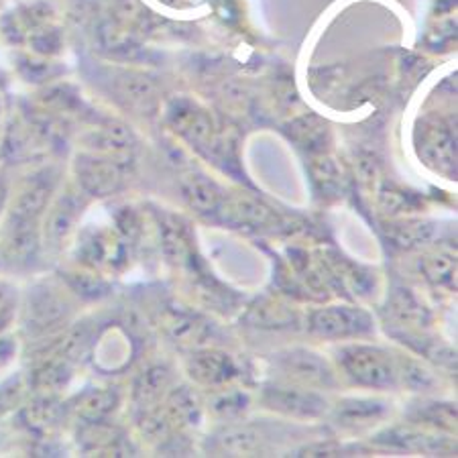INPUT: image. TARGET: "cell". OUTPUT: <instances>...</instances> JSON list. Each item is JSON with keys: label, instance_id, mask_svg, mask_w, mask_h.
<instances>
[{"label": "cell", "instance_id": "8fae6325", "mask_svg": "<svg viewBox=\"0 0 458 458\" xmlns=\"http://www.w3.org/2000/svg\"><path fill=\"white\" fill-rule=\"evenodd\" d=\"M453 271V261L448 257H434L430 259V267H428V276L436 279L448 277V273Z\"/></svg>", "mask_w": 458, "mask_h": 458}, {"label": "cell", "instance_id": "5b68a950", "mask_svg": "<svg viewBox=\"0 0 458 458\" xmlns=\"http://www.w3.org/2000/svg\"><path fill=\"white\" fill-rule=\"evenodd\" d=\"M183 196L188 198V202L200 212L216 210L220 204V190L214 186L212 182L204 180V177H190L183 183Z\"/></svg>", "mask_w": 458, "mask_h": 458}, {"label": "cell", "instance_id": "30bf717a", "mask_svg": "<svg viewBox=\"0 0 458 458\" xmlns=\"http://www.w3.org/2000/svg\"><path fill=\"white\" fill-rule=\"evenodd\" d=\"M225 445L234 450H250L255 445V434H250L249 430L231 432L228 436H225Z\"/></svg>", "mask_w": 458, "mask_h": 458}, {"label": "cell", "instance_id": "ba28073f", "mask_svg": "<svg viewBox=\"0 0 458 458\" xmlns=\"http://www.w3.org/2000/svg\"><path fill=\"white\" fill-rule=\"evenodd\" d=\"M231 214L234 220H239V223H247V225H261L269 216V212L265 206L250 200H236L233 204Z\"/></svg>", "mask_w": 458, "mask_h": 458}, {"label": "cell", "instance_id": "8992f818", "mask_svg": "<svg viewBox=\"0 0 458 458\" xmlns=\"http://www.w3.org/2000/svg\"><path fill=\"white\" fill-rule=\"evenodd\" d=\"M231 371V360H228L225 354H214V352H206V354H198V357L191 360V375H196L198 379L204 383H216L226 379V373Z\"/></svg>", "mask_w": 458, "mask_h": 458}, {"label": "cell", "instance_id": "7a4b0ae2", "mask_svg": "<svg viewBox=\"0 0 458 458\" xmlns=\"http://www.w3.org/2000/svg\"><path fill=\"white\" fill-rule=\"evenodd\" d=\"M371 327L369 314L357 308H328L316 312L312 318V330L328 338L357 336L371 330Z\"/></svg>", "mask_w": 458, "mask_h": 458}, {"label": "cell", "instance_id": "277c9868", "mask_svg": "<svg viewBox=\"0 0 458 458\" xmlns=\"http://www.w3.org/2000/svg\"><path fill=\"white\" fill-rule=\"evenodd\" d=\"M285 369L304 381L327 383L330 379L328 367L310 352H292L290 357H285Z\"/></svg>", "mask_w": 458, "mask_h": 458}, {"label": "cell", "instance_id": "6da1fadb", "mask_svg": "<svg viewBox=\"0 0 458 458\" xmlns=\"http://www.w3.org/2000/svg\"><path fill=\"white\" fill-rule=\"evenodd\" d=\"M343 365L354 381L369 387H389L395 383V371L389 357L371 346H352L343 351Z\"/></svg>", "mask_w": 458, "mask_h": 458}, {"label": "cell", "instance_id": "52a82bcc", "mask_svg": "<svg viewBox=\"0 0 458 458\" xmlns=\"http://www.w3.org/2000/svg\"><path fill=\"white\" fill-rule=\"evenodd\" d=\"M424 155L434 164L453 165V139L445 127H430L424 132Z\"/></svg>", "mask_w": 458, "mask_h": 458}, {"label": "cell", "instance_id": "9c48e42d", "mask_svg": "<svg viewBox=\"0 0 458 458\" xmlns=\"http://www.w3.org/2000/svg\"><path fill=\"white\" fill-rule=\"evenodd\" d=\"M165 383H167L165 369H151V371L145 373L143 389H139V391H143L145 400H151V397L157 395L159 391L165 387Z\"/></svg>", "mask_w": 458, "mask_h": 458}, {"label": "cell", "instance_id": "3957f363", "mask_svg": "<svg viewBox=\"0 0 458 458\" xmlns=\"http://www.w3.org/2000/svg\"><path fill=\"white\" fill-rule=\"evenodd\" d=\"M267 402L271 408L284 410L287 413H298V416H318L327 403L322 397L310 391H295V389H273L267 394Z\"/></svg>", "mask_w": 458, "mask_h": 458}]
</instances>
